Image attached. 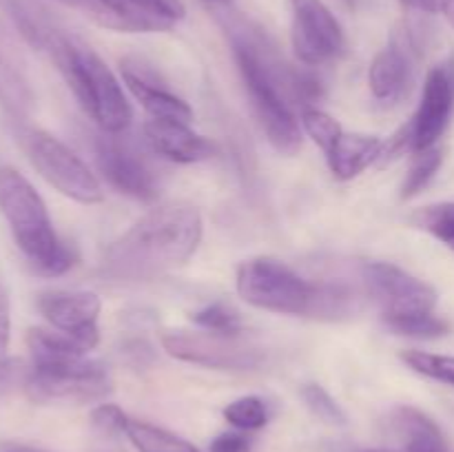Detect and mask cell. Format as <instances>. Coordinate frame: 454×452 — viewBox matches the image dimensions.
I'll return each instance as SVG.
<instances>
[{"mask_svg": "<svg viewBox=\"0 0 454 452\" xmlns=\"http://www.w3.org/2000/svg\"><path fill=\"white\" fill-rule=\"evenodd\" d=\"M220 7L217 20L229 35L235 65L262 131L275 151L284 155L297 153L301 131L293 106L310 109L324 96L322 80L310 71L288 65L273 38L257 22L229 12V4Z\"/></svg>", "mask_w": 454, "mask_h": 452, "instance_id": "1", "label": "cell"}, {"mask_svg": "<svg viewBox=\"0 0 454 452\" xmlns=\"http://www.w3.org/2000/svg\"><path fill=\"white\" fill-rule=\"evenodd\" d=\"M202 239V215L193 204L151 208L105 251L102 273L115 282H149L193 257Z\"/></svg>", "mask_w": 454, "mask_h": 452, "instance_id": "2", "label": "cell"}, {"mask_svg": "<svg viewBox=\"0 0 454 452\" xmlns=\"http://www.w3.org/2000/svg\"><path fill=\"white\" fill-rule=\"evenodd\" d=\"M0 215L35 273L56 277L75 264L74 246L53 230L47 204L35 186L13 167H0Z\"/></svg>", "mask_w": 454, "mask_h": 452, "instance_id": "3", "label": "cell"}, {"mask_svg": "<svg viewBox=\"0 0 454 452\" xmlns=\"http://www.w3.org/2000/svg\"><path fill=\"white\" fill-rule=\"evenodd\" d=\"M47 53L84 113L100 127V131H127L133 111L122 84L89 44L65 29L53 40Z\"/></svg>", "mask_w": 454, "mask_h": 452, "instance_id": "4", "label": "cell"}, {"mask_svg": "<svg viewBox=\"0 0 454 452\" xmlns=\"http://www.w3.org/2000/svg\"><path fill=\"white\" fill-rule=\"evenodd\" d=\"M238 295L247 304L278 315L309 317L315 284L301 277L284 261L273 257H253L238 266Z\"/></svg>", "mask_w": 454, "mask_h": 452, "instance_id": "5", "label": "cell"}, {"mask_svg": "<svg viewBox=\"0 0 454 452\" xmlns=\"http://www.w3.org/2000/svg\"><path fill=\"white\" fill-rule=\"evenodd\" d=\"M18 142H20L31 167L58 193L80 204L102 202L105 193H102L98 177L65 142H60L43 129H31L25 124L18 129Z\"/></svg>", "mask_w": 454, "mask_h": 452, "instance_id": "6", "label": "cell"}, {"mask_svg": "<svg viewBox=\"0 0 454 452\" xmlns=\"http://www.w3.org/2000/svg\"><path fill=\"white\" fill-rule=\"evenodd\" d=\"M160 344L180 362L215 368V370H253L264 359L260 346L244 339L242 335H222L211 331H168L164 332Z\"/></svg>", "mask_w": 454, "mask_h": 452, "instance_id": "7", "label": "cell"}, {"mask_svg": "<svg viewBox=\"0 0 454 452\" xmlns=\"http://www.w3.org/2000/svg\"><path fill=\"white\" fill-rule=\"evenodd\" d=\"M93 158L98 171L120 193L140 202H153L160 193L158 173L136 142L122 133L100 131L93 136Z\"/></svg>", "mask_w": 454, "mask_h": 452, "instance_id": "8", "label": "cell"}, {"mask_svg": "<svg viewBox=\"0 0 454 452\" xmlns=\"http://www.w3.org/2000/svg\"><path fill=\"white\" fill-rule=\"evenodd\" d=\"M98 25L124 34H158L186 16L182 0H62Z\"/></svg>", "mask_w": 454, "mask_h": 452, "instance_id": "9", "label": "cell"}, {"mask_svg": "<svg viewBox=\"0 0 454 452\" xmlns=\"http://www.w3.org/2000/svg\"><path fill=\"white\" fill-rule=\"evenodd\" d=\"M362 277L366 295L380 304L384 319L433 313L437 306V291L430 284L388 261H371Z\"/></svg>", "mask_w": 454, "mask_h": 452, "instance_id": "10", "label": "cell"}, {"mask_svg": "<svg viewBox=\"0 0 454 452\" xmlns=\"http://www.w3.org/2000/svg\"><path fill=\"white\" fill-rule=\"evenodd\" d=\"M288 4L293 51L301 65L319 66L344 51V29L322 0H288Z\"/></svg>", "mask_w": 454, "mask_h": 452, "instance_id": "11", "label": "cell"}, {"mask_svg": "<svg viewBox=\"0 0 454 452\" xmlns=\"http://www.w3.org/2000/svg\"><path fill=\"white\" fill-rule=\"evenodd\" d=\"M454 111V53L433 66L426 75L421 102L417 106V113L412 115L411 140L412 151L421 153L437 144L439 137L448 129Z\"/></svg>", "mask_w": 454, "mask_h": 452, "instance_id": "12", "label": "cell"}, {"mask_svg": "<svg viewBox=\"0 0 454 452\" xmlns=\"http://www.w3.org/2000/svg\"><path fill=\"white\" fill-rule=\"evenodd\" d=\"M100 308V297L89 291H51L38 297L40 315L56 331L78 339L87 350H93L100 341L96 326Z\"/></svg>", "mask_w": 454, "mask_h": 452, "instance_id": "13", "label": "cell"}, {"mask_svg": "<svg viewBox=\"0 0 454 452\" xmlns=\"http://www.w3.org/2000/svg\"><path fill=\"white\" fill-rule=\"evenodd\" d=\"M421 53V40L412 27L393 35L388 47L381 49L368 69V84L377 100L395 102L408 91L415 71V58Z\"/></svg>", "mask_w": 454, "mask_h": 452, "instance_id": "14", "label": "cell"}, {"mask_svg": "<svg viewBox=\"0 0 454 452\" xmlns=\"http://www.w3.org/2000/svg\"><path fill=\"white\" fill-rule=\"evenodd\" d=\"M122 78L124 84L129 87V91L133 93L137 102L142 105V109L151 115V118L160 120H177V122H193V109L182 100L180 96L168 91L164 84H160L153 78V71L149 65H145L142 60H133L127 58L122 62Z\"/></svg>", "mask_w": 454, "mask_h": 452, "instance_id": "15", "label": "cell"}, {"mask_svg": "<svg viewBox=\"0 0 454 452\" xmlns=\"http://www.w3.org/2000/svg\"><path fill=\"white\" fill-rule=\"evenodd\" d=\"M146 144L162 158L171 160L177 164H193L204 162V160L215 155V144L193 129L186 122L177 120H160L151 118L145 124Z\"/></svg>", "mask_w": 454, "mask_h": 452, "instance_id": "16", "label": "cell"}, {"mask_svg": "<svg viewBox=\"0 0 454 452\" xmlns=\"http://www.w3.org/2000/svg\"><path fill=\"white\" fill-rule=\"evenodd\" d=\"M25 390L34 401H75L87 403L105 399L111 393L106 377H51L27 370Z\"/></svg>", "mask_w": 454, "mask_h": 452, "instance_id": "17", "label": "cell"}, {"mask_svg": "<svg viewBox=\"0 0 454 452\" xmlns=\"http://www.w3.org/2000/svg\"><path fill=\"white\" fill-rule=\"evenodd\" d=\"M0 109L16 124H25L35 109L34 89L18 65L3 22H0Z\"/></svg>", "mask_w": 454, "mask_h": 452, "instance_id": "18", "label": "cell"}, {"mask_svg": "<svg viewBox=\"0 0 454 452\" xmlns=\"http://www.w3.org/2000/svg\"><path fill=\"white\" fill-rule=\"evenodd\" d=\"M388 428L403 452H452L442 428L412 406L395 408L388 415Z\"/></svg>", "mask_w": 454, "mask_h": 452, "instance_id": "19", "label": "cell"}, {"mask_svg": "<svg viewBox=\"0 0 454 452\" xmlns=\"http://www.w3.org/2000/svg\"><path fill=\"white\" fill-rule=\"evenodd\" d=\"M386 142L377 136L341 133L340 140L326 153L328 167L337 180H353L384 153Z\"/></svg>", "mask_w": 454, "mask_h": 452, "instance_id": "20", "label": "cell"}, {"mask_svg": "<svg viewBox=\"0 0 454 452\" xmlns=\"http://www.w3.org/2000/svg\"><path fill=\"white\" fill-rule=\"evenodd\" d=\"M22 38L38 51H49L53 40L62 34V25L38 0H0Z\"/></svg>", "mask_w": 454, "mask_h": 452, "instance_id": "21", "label": "cell"}, {"mask_svg": "<svg viewBox=\"0 0 454 452\" xmlns=\"http://www.w3.org/2000/svg\"><path fill=\"white\" fill-rule=\"evenodd\" d=\"M27 348L31 353V366L34 368H56L65 363L78 362L87 357L89 350L78 339L60 331H47V328H31L27 332Z\"/></svg>", "mask_w": 454, "mask_h": 452, "instance_id": "22", "label": "cell"}, {"mask_svg": "<svg viewBox=\"0 0 454 452\" xmlns=\"http://www.w3.org/2000/svg\"><path fill=\"white\" fill-rule=\"evenodd\" d=\"M362 295L353 286L341 282L315 284L313 306H310L309 317L317 319H341L350 317L359 310Z\"/></svg>", "mask_w": 454, "mask_h": 452, "instance_id": "23", "label": "cell"}, {"mask_svg": "<svg viewBox=\"0 0 454 452\" xmlns=\"http://www.w3.org/2000/svg\"><path fill=\"white\" fill-rule=\"evenodd\" d=\"M129 441L133 443L137 452H202L186 439L168 433V430L158 428L146 421L129 419L127 433Z\"/></svg>", "mask_w": 454, "mask_h": 452, "instance_id": "24", "label": "cell"}, {"mask_svg": "<svg viewBox=\"0 0 454 452\" xmlns=\"http://www.w3.org/2000/svg\"><path fill=\"white\" fill-rule=\"evenodd\" d=\"M415 229L426 230L439 242L446 244L450 251H454V202L430 204V207L417 208L411 217H408Z\"/></svg>", "mask_w": 454, "mask_h": 452, "instance_id": "25", "label": "cell"}, {"mask_svg": "<svg viewBox=\"0 0 454 452\" xmlns=\"http://www.w3.org/2000/svg\"><path fill=\"white\" fill-rule=\"evenodd\" d=\"M384 323L395 335L415 337V339H437V337H443L450 332V323L433 313L403 315V317L384 319Z\"/></svg>", "mask_w": 454, "mask_h": 452, "instance_id": "26", "label": "cell"}, {"mask_svg": "<svg viewBox=\"0 0 454 452\" xmlns=\"http://www.w3.org/2000/svg\"><path fill=\"white\" fill-rule=\"evenodd\" d=\"M191 322L200 326L202 331L222 332V335H242L244 322L233 306L224 301H213L204 308L191 313Z\"/></svg>", "mask_w": 454, "mask_h": 452, "instance_id": "27", "label": "cell"}, {"mask_svg": "<svg viewBox=\"0 0 454 452\" xmlns=\"http://www.w3.org/2000/svg\"><path fill=\"white\" fill-rule=\"evenodd\" d=\"M224 419L233 428L251 433V430H260L269 424V408H266L264 399L248 394V397L235 399L224 408Z\"/></svg>", "mask_w": 454, "mask_h": 452, "instance_id": "28", "label": "cell"}, {"mask_svg": "<svg viewBox=\"0 0 454 452\" xmlns=\"http://www.w3.org/2000/svg\"><path fill=\"white\" fill-rule=\"evenodd\" d=\"M442 162H443V153L442 149H437V146L417 153L415 162H412L411 171H408L406 180H403L402 184V199H411L415 198V195H419L421 191L430 184V180L437 175Z\"/></svg>", "mask_w": 454, "mask_h": 452, "instance_id": "29", "label": "cell"}, {"mask_svg": "<svg viewBox=\"0 0 454 452\" xmlns=\"http://www.w3.org/2000/svg\"><path fill=\"white\" fill-rule=\"evenodd\" d=\"M300 124L306 131V136H309L324 153H328V151L333 149V144L341 137V133H344V129H341V124L337 122L335 118H331V115L324 113V111L315 109V106L301 111Z\"/></svg>", "mask_w": 454, "mask_h": 452, "instance_id": "30", "label": "cell"}, {"mask_svg": "<svg viewBox=\"0 0 454 452\" xmlns=\"http://www.w3.org/2000/svg\"><path fill=\"white\" fill-rule=\"evenodd\" d=\"M402 359L403 363H408V368H412L419 375L454 388V357L424 353V350H406V353H402Z\"/></svg>", "mask_w": 454, "mask_h": 452, "instance_id": "31", "label": "cell"}, {"mask_svg": "<svg viewBox=\"0 0 454 452\" xmlns=\"http://www.w3.org/2000/svg\"><path fill=\"white\" fill-rule=\"evenodd\" d=\"M301 399L309 406V410L313 412L317 419H322L324 424L335 425V428H344L348 424L346 419V412L341 410L340 403L331 397L328 390H324L319 384H306L301 388Z\"/></svg>", "mask_w": 454, "mask_h": 452, "instance_id": "32", "label": "cell"}, {"mask_svg": "<svg viewBox=\"0 0 454 452\" xmlns=\"http://www.w3.org/2000/svg\"><path fill=\"white\" fill-rule=\"evenodd\" d=\"M91 425L105 437H118V434L127 433L129 417L115 403H100L98 408H93Z\"/></svg>", "mask_w": 454, "mask_h": 452, "instance_id": "33", "label": "cell"}, {"mask_svg": "<svg viewBox=\"0 0 454 452\" xmlns=\"http://www.w3.org/2000/svg\"><path fill=\"white\" fill-rule=\"evenodd\" d=\"M211 452H251V439L244 430H226L211 441Z\"/></svg>", "mask_w": 454, "mask_h": 452, "instance_id": "34", "label": "cell"}, {"mask_svg": "<svg viewBox=\"0 0 454 452\" xmlns=\"http://www.w3.org/2000/svg\"><path fill=\"white\" fill-rule=\"evenodd\" d=\"M399 3L417 13H442L454 27V0H399Z\"/></svg>", "mask_w": 454, "mask_h": 452, "instance_id": "35", "label": "cell"}, {"mask_svg": "<svg viewBox=\"0 0 454 452\" xmlns=\"http://www.w3.org/2000/svg\"><path fill=\"white\" fill-rule=\"evenodd\" d=\"M12 339V304H9V292L0 277V353L9 348Z\"/></svg>", "mask_w": 454, "mask_h": 452, "instance_id": "36", "label": "cell"}, {"mask_svg": "<svg viewBox=\"0 0 454 452\" xmlns=\"http://www.w3.org/2000/svg\"><path fill=\"white\" fill-rule=\"evenodd\" d=\"M124 355L129 359H133L136 366H145V363H149L153 359V348L145 339H133L124 346Z\"/></svg>", "mask_w": 454, "mask_h": 452, "instance_id": "37", "label": "cell"}, {"mask_svg": "<svg viewBox=\"0 0 454 452\" xmlns=\"http://www.w3.org/2000/svg\"><path fill=\"white\" fill-rule=\"evenodd\" d=\"M357 452H403L402 448H364V450Z\"/></svg>", "mask_w": 454, "mask_h": 452, "instance_id": "38", "label": "cell"}, {"mask_svg": "<svg viewBox=\"0 0 454 452\" xmlns=\"http://www.w3.org/2000/svg\"><path fill=\"white\" fill-rule=\"evenodd\" d=\"M4 452H40V450H31V448H16V450H4Z\"/></svg>", "mask_w": 454, "mask_h": 452, "instance_id": "39", "label": "cell"}, {"mask_svg": "<svg viewBox=\"0 0 454 452\" xmlns=\"http://www.w3.org/2000/svg\"><path fill=\"white\" fill-rule=\"evenodd\" d=\"M213 3H217V4H231V3H233V0H213Z\"/></svg>", "mask_w": 454, "mask_h": 452, "instance_id": "40", "label": "cell"}, {"mask_svg": "<svg viewBox=\"0 0 454 452\" xmlns=\"http://www.w3.org/2000/svg\"><path fill=\"white\" fill-rule=\"evenodd\" d=\"M344 3H348V4H355V3H357V0H344Z\"/></svg>", "mask_w": 454, "mask_h": 452, "instance_id": "41", "label": "cell"}, {"mask_svg": "<svg viewBox=\"0 0 454 452\" xmlns=\"http://www.w3.org/2000/svg\"><path fill=\"white\" fill-rule=\"evenodd\" d=\"M0 370H3V362H0Z\"/></svg>", "mask_w": 454, "mask_h": 452, "instance_id": "42", "label": "cell"}]
</instances>
